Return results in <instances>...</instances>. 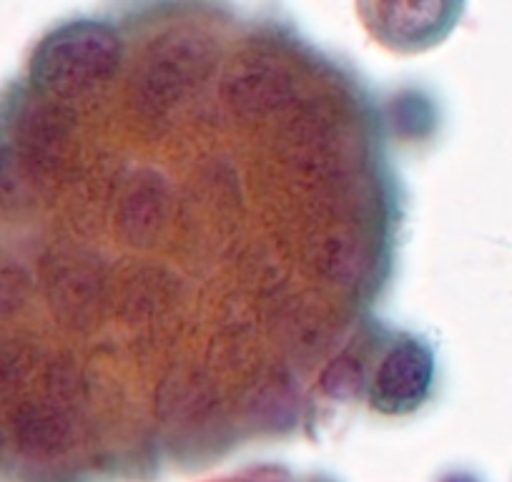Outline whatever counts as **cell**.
Returning a JSON list of instances; mask_svg holds the SVG:
<instances>
[{"label": "cell", "instance_id": "cell-2", "mask_svg": "<svg viewBox=\"0 0 512 482\" xmlns=\"http://www.w3.org/2000/svg\"><path fill=\"white\" fill-rule=\"evenodd\" d=\"M435 385V349L415 332H395L377 342L364 365V397L379 415H410L420 410Z\"/></svg>", "mask_w": 512, "mask_h": 482}, {"label": "cell", "instance_id": "cell-1", "mask_svg": "<svg viewBox=\"0 0 512 482\" xmlns=\"http://www.w3.org/2000/svg\"><path fill=\"white\" fill-rule=\"evenodd\" d=\"M121 56L116 28L101 21H73L43 38L33 53L31 73L48 93L76 101L108 86Z\"/></svg>", "mask_w": 512, "mask_h": 482}, {"label": "cell", "instance_id": "cell-4", "mask_svg": "<svg viewBox=\"0 0 512 482\" xmlns=\"http://www.w3.org/2000/svg\"><path fill=\"white\" fill-rule=\"evenodd\" d=\"M206 482H329L319 480V477H302L294 475V472L284 470V467H249L244 472H236V475L219 477V480H206Z\"/></svg>", "mask_w": 512, "mask_h": 482}, {"label": "cell", "instance_id": "cell-3", "mask_svg": "<svg viewBox=\"0 0 512 482\" xmlns=\"http://www.w3.org/2000/svg\"><path fill=\"white\" fill-rule=\"evenodd\" d=\"M364 28L395 53L440 46L465 13V0H357Z\"/></svg>", "mask_w": 512, "mask_h": 482}]
</instances>
